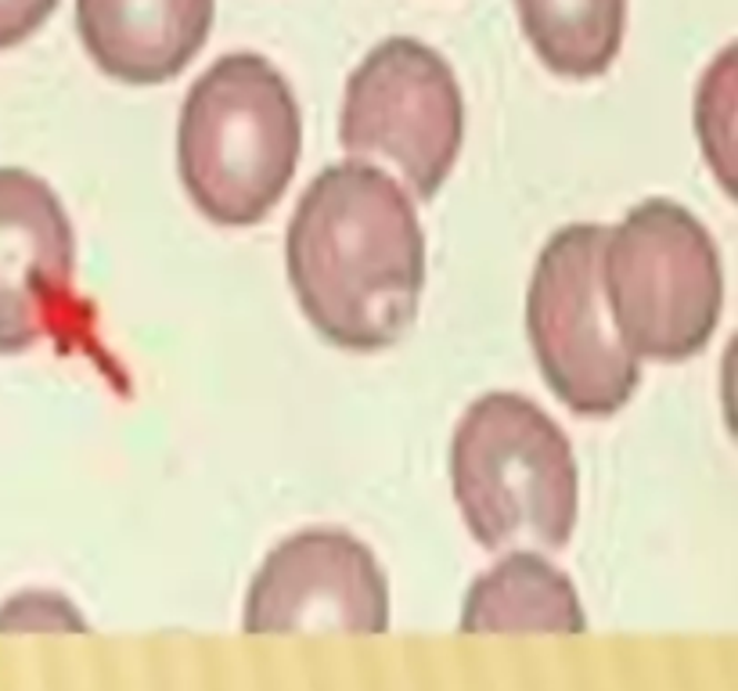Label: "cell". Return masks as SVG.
Returning a JSON list of instances; mask_svg holds the SVG:
<instances>
[{
	"label": "cell",
	"instance_id": "30bf717a",
	"mask_svg": "<svg viewBox=\"0 0 738 691\" xmlns=\"http://www.w3.org/2000/svg\"><path fill=\"white\" fill-rule=\"evenodd\" d=\"M587 627L580 598L563 569L537 551H508L494 569L468 587L462 630L465 634H519V630H555L580 634Z\"/></svg>",
	"mask_w": 738,
	"mask_h": 691
},
{
	"label": "cell",
	"instance_id": "8992f818",
	"mask_svg": "<svg viewBox=\"0 0 738 691\" xmlns=\"http://www.w3.org/2000/svg\"><path fill=\"white\" fill-rule=\"evenodd\" d=\"M465 138V105L451 65L429 43L393 37L353 69L338 141L367 163L386 159L429 202L451 176Z\"/></svg>",
	"mask_w": 738,
	"mask_h": 691
},
{
	"label": "cell",
	"instance_id": "9c48e42d",
	"mask_svg": "<svg viewBox=\"0 0 738 691\" xmlns=\"http://www.w3.org/2000/svg\"><path fill=\"white\" fill-rule=\"evenodd\" d=\"M216 0H77V29L105 77L130 87L166 83L210 40Z\"/></svg>",
	"mask_w": 738,
	"mask_h": 691
},
{
	"label": "cell",
	"instance_id": "6da1fadb",
	"mask_svg": "<svg viewBox=\"0 0 738 691\" xmlns=\"http://www.w3.org/2000/svg\"><path fill=\"white\" fill-rule=\"evenodd\" d=\"M285 260L300 311L338 349H390L415 325L425 234L415 202L378 166L321 170L289 220Z\"/></svg>",
	"mask_w": 738,
	"mask_h": 691
},
{
	"label": "cell",
	"instance_id": "7c38bea8",
	"mask_svg": "<svg viewBox=\"0 0 738 691\" xmlns=\"http://www.w3.org/2000/svg\"><path fill=\"white\" fill-rule=\"evenodd\" d=\"M54 8L58 0H0V51L33 37Z\"/></svg>",
	"mask_w": 738,
	"mask_h": 691
},
{
	"label": "cell",
	"instance_id": "3957f363",
	"mask_svg": "<svg viewBox=\"0 0 738 691\" xmlns=\"http://www.w3.org/2000/svg\"><path fill=\"white\" fill-rule=\"evenodd\" d=\"M451 487L486 551H558L577 526L569 439L519 393H486L468 404L451 444Z\"/></svg>",
	"mask_w": 738,
	"mask_h": 691
},
{
	"label": "cell",
	"instance_id": "8fae6325",
	"mask_svg": "<svg viewBox=\"0 0 738 691\" xmlns=\"http://www.w3.org/2000/svg\"><path fill=\"white\" fill-rule=\"evenodd\" d=\"M523 33L558 77L595 80L616 62L627 0H515Z\"/></svg>",
	"mask_w": 738,
	"mask_h": 691
},
{
	"label": "cell",
	"instance_id": "ba28073f",
	"mask_svg": "<svg viewBox=\"0 0 738 691\" xmlns=\"http://www.w3.org/2000/svg\"><path fill=\"white\" fill-rule=\"evenodd\" d=\"M77 234L37 173L0 166V353H26L54 332L72 296Z\"/></svg>",
	"mask_w": 738,
	"mask_h": 691
},
{
	"label": "cell",
	"instance_id": "5b68a950",
	"mask_svg": "<svg viewBox=\"0 0 738 691\" xmlns=\"http://www.w3.org/2000/svg\"><path fill=\"white\" fill-rule=\"evenodd\" d=\"M609 227L569 224L540 248L526 296V332L544 382L573 415L609 418L641 382L638 357L619 346L601 292Z\"/></svg>",
	"mask_w": 738,
	"mask_h": 691
},
{
	"label": "cell",
	"instance_id": "277c9868",
	"mask_svg": "<svg viewBox=\"0 0 738 691\" xmlns=\"http://www.w3.org/2000/svg\"><path fill=\"white\" fill-rule=\"evenodd\" d=\"M601 292L613 335L630 357L663 364L696 357L725 306L710 231L670 199L634 205L605 238Z\"/></svg>",
	"mask_w": 738,
	"mask_h": 691
},
{
	"label": "cell",
	"instance_id": "7a4b0ae2",
	"mask_svg": "<svg viewBox=\"0 0 738 691\" xmlns=\"http://www.w3.org/2000/svg\"><path fill=\"white\" fill-rule=\"evenodd\" d=\"M303 120L289 80L263 54L234 51L195 80L176 126V166L195 210L253 227L289 191Z\"/></svg>",
	"mask_w": 738,
	"mask_h": 691
},
{
	"label": "cell",
	"instance_id": "52a82bcc",
	"mask_svg": "<svg viewBox=\"0 0 738 691\" xmlns=\"http://www.w3.org/2000/svg\"><path fill=\"white\" fill-rule=\"evenodd\" d=\"M245 634L350 630L382 634L390 627V583L372 548L343 529H303L282 540L245 595Z\"/></svg>",
	"mask_w": 738,
	"mask_h": 691
}]
</instances>
